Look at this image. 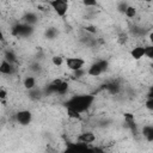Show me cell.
I'll use <instances>...</instances> for the list:
<instances>
[{
	"mask_svg": "<svg viewBox=\"0 0 153 153\" xmlns=\"http://www.w3.org/2000/svg\"><path fill=\"white\" fill-rule=\"evenodd\" d=\"M94 98L93 96L90 94H82V96H74L73 98H71L67 103L66 106L69 109H73L75 111H78L79 114L85 111L86 109H88L91 106V104L93 103Z\"/></svg>",
	"mask_w": 153,
	"mask_h": 153,
	"instance_id": "1",
	"label": "cell"
},
{
	"mask_svg": "<svg viewBox=\"0 0 153 153\" xmlns=\"http://www.w3.org/2000/svg\"><path fill=\"white\" fill-rule=\"evenodd\" d=\"M106 68H108V62L104 61V60H99V61L92 63V65L88 67V69H87L86 73H87L88 75H91V76H98V75H100L103 72H105Z\"/></svg>",
	"mask_w": 153,
	"mask_h": 153,
	"instance_id": "2",
	"label": "cell"
},
{
	"mask_svg": "<svg viewBox=\"0 0 153 153\" xmlns=\"http://www.w3.org/2000/svg\"><path fill=\"white\" fill-rule=\"evenodd\" d=\"M48 4L53 7V10L57 13L59 17H65L66 16V13L68 11V4L66 1H63V0H53V1H49Z\"/></svg>",
	"mask_w": 153,
	"mask_h": 153,
	"instance_id": "3",
	"label": "cell"
},
{
	"mask_svg": "<svg viewBox=\"0 0 153 153\" xmlns=\"http://www.w3.org/2000/svg\"><path fill=\"white\" fill-rule=\"evenodd\" d=\"M32 31H33L32 26H31V25H27V24H25V23L18 24V25H16V26L12 29V33H13L14 36H17V37H26V36L31 35Z\"/></svg>",
	"mask_w": 153,
	"mask_h": 153,
	"instance_id": "4",
	"label": "cell"
},
{
	"mask_svg": "<svg viewBox=\"0 0 153 153\" xmlns=\"http://www.w3.org/2000/svg\"><path fill=\"white\" fill-rule=\"evenodd\" d=\"M16 121L22 126H27L32 121V114L29 110H20L16 114Z\"/></svg>",
	"mask_w": 153,
	"mask_h": 153,
	"instance_id": "5",
	"label": "cell"
},
{
	"mask_svg": "<svg viewBox=\"0 0 153 153\" xmlns=\"http://www.w3.org/2000/svg\"><path fill=\"white\" fill-rule=\"evenodd\" d=\"M66 65H67L68 69L75 72V71L82 69V67L85 65V61L82 59H80V57H67Z\"/></svg>",
	"mask_w": 153,
	"mask_h": 153,
	"instance_id": "6",
	"label": "cell"
},
{
	"mask_svg": "<svg viewBox=\"0 0 153 153\" xmlns=\"http://www.w3.org/2000/svg\"><path fill=\"white\" fill-rule=\"evenodd\" d=\"M96 141V135L92 131H84L78 136V142L79 143H84V145H88Z\"/></svg>",
	"mask_w": 153,
	"mask_h": 153,
	"instance_id": "7",
	"label": "cell"
},
{
	"mask_svg": "<svg viewBox=\"0 0 153 153\" xmlns=\"http://www.w3.org/2000/svg\"><path fill=\"white\" fill-rule=\"evenodd\" d=\"M16 72V67L7 62L6 60H2L1 63H0V73L4 74V75H12L13 73Z\"/></svg>",
	"mask_w": 153,
	"mask_h": 153,
	"instance_id": "8",
	"label": "cell"
},
{
	"mask_svg": "<svg viewBox=\"0 0 153 153\" xmlns=\"http://www.w3.org/2000/svg\"><path fill=\"white\" fill-rule=\"evenodd\" d=\"M130 55H131V57L134 60H140V59H142L145 56V48L141 47V45H137V47L131 49Z\"/></svg>",
	"mask_w": 153,
	"mask_h": 153,
	"instance_id": "9",
	"label": "cell"
},
{
	"mask_svg": "<svg viewBox=\"0 0 153 153\" xmlns=\"http://www.w3.org/2000/svg\"><path fill=\"white\" fill-rule=\"evenodd\" d=\"M23 84H24V87L27 88L29 91L32 90V88H36V79L33 76H26L24 79Z\"/></svg>",
	"mask_w": 153,
	"mask_h": 153,
	"instance_id": "10",
	"label": "cell"
},
{
	"mask_svg": "<svg viewBox=\"0 0 153 153\" xmlns=\"http://www.w3.org/2000/svg\"><path fill=\"white\" fill-rule=\"evenodd\" d=\"M36 22H37V16H36L35 13L29 12V13H26V14L24 16V23H25V24L32 25V24H35Z\"/></svg>",
	"mask_w": 153,
	"mask_h": 153,
	"instance_id": "11",
	"label": "cell"
},
{
	"mask_svg": "<svg viewBox=\"0 0 153 153\" xmlns=\"http://www.w3.org/2000/svg\"><path fill=\"white\" fill-rule=\"evenodd\" d=\"M142 133H143V136L147 139V141L151 142V141L153 140V127H151V126H146V127H143Z\"/></svg>",
	"mask_w": 153,
	"mask_h": 153,
	"instance_id": "12",
	"label": "cell"
},
{
	"mask_svg": "<svg viewBox=\"0 0 153 153\" xmlns=\"http://www.w3.org/2000/svg\"><path fill=\"white\" fill-rule=\"evenodd\" d=\"M68 90V84L66 81H61L60 85L55 86V93H59V94H65Z\"/></svg>",
	"mask_w": 153,
	"mask_h": 153,
	"instance_id": "13",
	"label": "cell"
},
{
	"mask_svg": "<svg viewBox=\"0 0 153 153\" xmlns=\"http://www.w3.org/2000/svg\"><path fill=\"white\" fill-rule=\"evenodd\" d=\"M4 60H6L7 62H10V63H14L16 61H17V59H16V55H14V53L12 51V50H6L5 51V55H4Z\"/></svg>",
	"mask_w": 153,
	"mask_h": 153,
	"instance_id": "14",
	"label": "cell"
},
{
	"mask_svg": "<svg viewBox=\"0 0 153 153\" xmlns=\"http://www.w3.org/2000/svg\"><path fill=\"white\" fill-rule=\"evenodd\" d=\"M29 96H30L31 99H38V98H41V96H42V91L38 90L37 87H36V88H32V90L29 91Z\"/></svg>",
	"mask_w": 153,
	"mask_h": 153,
	"instance_id": "15",
	"label": "cell"
},
{
	"mask_svg": "<svg viewBox=\"0 0 153 153\" xmlns=\"http://www.w3.org/2000/svg\"><path fill=\"white\" fill-rule=\"evenodd\" d=\"M124 14L128 17V18H134L136 16V8L133 7V6H128L127 10L124 11Z\"/></svg>",
	"mask_w": 153,
	"mask_h": 153,
	"instance_id": "16",
	"label": "cell"
},
{
	"mask_svg": "<svg viewBox=\"0 0 153 153\" xmlns=\"http://www.w3.org/2000/svg\"><path fill=\"white\" fill-rule=\"evenodd\" d=\"M51 62H53V65H54V66L60 67V66L63 63V59H62V56L55 55V56H53V57H51Z\"/></svg>",
	"mask_w": 153,
	"mask_h": 153,
	"instance_id": "17",
	"label": "cell"
},
{
	"mask_svg": "<svg viewBox=\"0 0 153 153\" xmlns=\"http://www.w3.org/2000/svg\"><path fill=\"white\" fill-rule=\"evenodd\" d=\"M67 115H68V117H71V118H80V114L78 112V111H75V110H73V109H69V108H67Z\"/></svg>",
	"mask_w": 153,
	"mask_h": 153,
	"instance_id": "18",
	"label": "cell"
},
{
	"mask_svg": "<svg viewBox=\"0 0 153 153\" xmlns=\"http://www.w3.org/2000/svg\"><path fill=\"white\" fill-rule=\"evenodd\" d=\"M145 48V56L152 59L153 57V47L152 45H147V47H143Z\"/></svg>",
	"mask_w": 153,
	"mask_h": 153,
	"instance_id": "19",
	"label": "cell"
},
{
	"mask_svg": "<svg viewBox=\"0 0 153 153\" xmlns=\"http://www.w3.org/2000/svg\"><path fill=\"white\" fill-rule=\"evenodd\" d=\"M55 36H56V30H54V29H48V31H47V37L54 38Z\"/></svg>",
	"mask_w": 153,
	"mask_h": 153,
	"instance_id": "20",
	"label": "cell"
},
{
	"mask_svg": "<svg viewBox=\"0 0 153 153\" xmlns=\"http://www.w3.org/2000/svg\"><path fill=\"white\" fill-rule=\"evenodd\" d=\"M84 74H86V71L82 68V69H79V71H75L74 72V76L75 78H81Z\"/></svg>",
	"mask_w": 153,
	"mask_h": 153,
	"instance_id": "21",
	"label": "cell"
},
{
	"mask_svg": "<svg viewBox=\"0 0 153 153\" xmlns=\"http://www.w3.org/2000/svg\"><path fill=\"white\" fill-rule=\"evenodd\" d=\"M127 7H128V5H127L126 2H123V1L118 4V11H120V12H123V13H124V11L127 10Z\"/></svg>",
	"mask_w": 153,
	"mask_h": 153,
	"instance_id": "22",
	"label": "cell"
},
{
	"mask_svg": "<svg viewBox=\"0 0 153 153\" xmlns=\"http://www.w3.org/2000/svg\"><path fill=\"white\" fill-rule=\"evenodd\" d=\"M146 108L148 110H153V98H148L146 100Z\"/></svg>",
	"mask_w": 153,
	"mask_h": 153,
	"instance_id": "23",
	"label": "cell"
},
{
	"mask_svg": "<svg viewBox=\"0 0 153 153\" xmlns=\"http://www.w3.org/2000/svg\"><path fill=\"white\" fill-rule=\"evenodd\" d=\"M6 96H7V92H6L2 87H0V100H1V99H5Z\"/></svg>",
	"mask_w": 153,
	"mask_h": 153,
	"instance_id": "24",
	"label": "cell"
},
{
	"mask_svg": "<svg viewBox=\"0 0 153 153\" xmlns=\"http://www.w3.org/2000/svg\"><path fill=\"white\" fill-rule=\"evenodd\" d=\"M82 4H84L85 6H96V5H97L96 1H90V0H85Z\"/></svg>",
	"mask_w": 153,
	"mask_h": 153,
	"instance_id": "25",
	"label": "cell"
},
{
	"mask_svg": "<svg viewBox=\"0 0 153 153\" xmlns=\"http://www.w3.org/2000/svg\"><path fill=\"white\" fill-rule=\"evenodd\" d=\"M31 69H32V71H35V72H39V71H41V66H39L38 63H35V65H32Z\"/></svg>",
	"mask_w": 153,
	"mask_h": 153,
	"instance_id": "26",
	"label": "cell"
},
{
	"mask_svg": "<svg viewBox=\"0 0 153 153\" xmlns=\"http://www.w3.org/2000/svg\"><path fill=\"white\" fill-rule=\"evenodd\" d=\"M85 30H86V31H90V32H92V33H93V32H96L94 27H92V26H86V27H85Z\"/></svg>",
	"mask_w": 153,
	"mask_h": 153,
	"instance_id": "27",
	"label": "cell"
},
{
	"mask_svg": "<svg viewBox=\"0 0 153 153\" xmlns=\"http://www.w3.org/2000/svg\"><path fill=\"white\" fill-rule=\"evenodd\" d=\"M5 41V38H4V33H2V31L0 30V42H4Z\"/></svg>",
	"mask_w": 153,
	"mask_h": 153,
	"instance_id": "28",
	"label": "cell"
},
{
	"mask_svg": "<svg viewBox=\"0 0 153 153\" xmlns=\"http://www.w3.org/2000/svg\"><path fill=\"white\" fill-rule=\"evenodd\" d=\"M0 50H1V47H0Z\"/></svg>",
	"mask_w": 153,
	"mask_h": 153,
	"instance_id": "29",
	"label": "cell"
}]
</instances>
